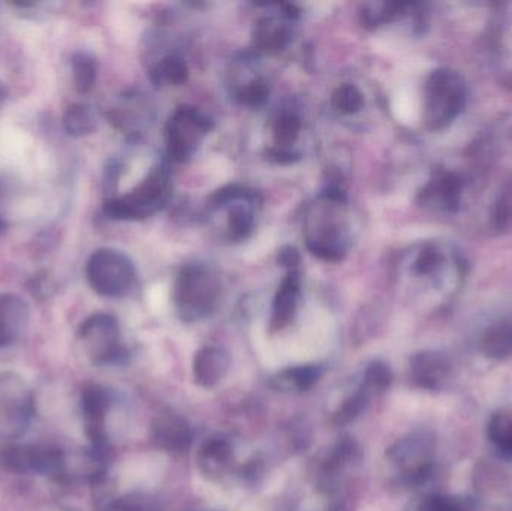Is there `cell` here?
<instances>
[{"label": "cell", "instance_id": "20", "mask_svg": "<svg viewBox=\"0 0 512 511\" xmlns=\"http://www.w3.org/2000/svg\"><path fill=\"white\" fill-rule=\"evenodd\" d=\"M233 446L224 437H212L201 446L198 452V467L210 477H219L227 473L233 462Z\"/></svg>", "mask_w": 512, "mask_h": 511}, {"label": "cell", "instance_id": "15", "mask_svg": "<svg viewBox=\"0 0 512 511\" xmlns=\"http://www.w3.org/2000/svg\"><path fill=\"white\" fill-rule=\"evenodd\" d=\"M450 374L451 362L445 354L423 351L411 359V375L421 389H441Z\"/></svg>", "mask_w": 512, "mask_h": 511}, {"label": "cell", "instance_id": "34", "mask_svg": "<svg viewBox=\"0 0 512 511\" xmlns=\"http://www.w3.org/2000/svg\"><path fill=\"white\" fill-rule=\"evenodd\" d=\"M391 381H393V374H391V369L388 368V365L382 362H373L366 369L361 386L375 396L378 393L385 392L391 386Z\"/></svg>", "mask_w": 512, "mask_h": 511}, {"label": "cell", "instance_id": "12", "mask_svg": "<svg viewBox=\"0 0 512 511\" xmlns=\"http://www.w3.org/2000/svg\"><path fill=\"white\" fill-rule=\"evenodd\" d=\"M465 179L456 171H436L418 194V203L430 212L453 215L465 197Z\"/></svg>", "mask_w": 512, "mask_h": 511}, {"label": "cell", "instance_id": "25", "mask_svg": "<svg viewBox=\"0 0 512 511\" xmlns=\"http://www.w3.org/2000/svg\"><path fill=\"white\" fill-rule=\"evenodd\" d=\"M412 6H414L412 3L400 2L367 3L361 12L363 26L378 27L390 23V21L408 14Z\"/></svg>", "mask_w": 512, "mask_h": 511}, {"label": "cell", "instance_id": "6", "mask_svg": "<svg viewBox=\"0 0 512 511\" xmlns=\"http://www.w3.org/2000/svg\"><path fill=\"white\" fill-rule=\"evenodd\" d=\"M35 414V399L26 381L14 372L0 374V440L26 434Z\"/></svg>", "mask_w": 512, "mask_h": 511}, {"label": "cell", "instance_id": "1", "mask_svg": "<svg viewBox=\"0 0 512 511\" xmlns=\"http://www.w3.org/2000/svg\"><path fill=\"white\" fill-rule=\"evenodd\" d=\"M408 273L433 294L439 305H445L462 290L468 276V261L453 243L430 240L420 243L409 254Z\"/></svg>", "mask_w": 512, "mask_h": 511}, {"label": "cell", "instance_id": "9", "mask_svg": "<svg viewBox=\"0 0 512 511\" xmlns=\"http://www.w3.org/2000/svg\"><path fill=\"white\" fill-rule=\"evenodd\" d=\"M435 438L429 432H415L397 441L387 456L405 485H423L435 467Z\"/></svg>", "mask_w": 512, "mask_h": 511}, {"label": "cell", "instance_id": "10", "mask_svg": "<svg viewBox=\"0 0 512 511\" xmlns=\"http://www.w3.org/2000/svg\"><path fill=\"white\" fill-rule=\"evenodd\" d=\"M212 128V119L198 108H177L167 123L168 155L176 162L188 161Z\"/></svg>", "mask_w": 512, "mask_h": 511}, {"label": "cell", "instance_id": "18", "mask_svg": "<svg viewBox=\"0 0 512 511\" xmlns=\"http://www.w3.org/2000/svg\"><path fill=\"white\" fill-rule=\"evenodd\" d=\"M230 356L218 347H204L194 359V378L198 386L213 389L230 371Z\"/></svg>", "mask_w": 512, "mask_h": 511}, {"label": "cell", "instance_id": "29", "mask_svg": "<svg viewBox=\"0 0 512 511\" xmlns=\"http://www.w3.org/2000/svg\"><path fill=\"white\" fill-rule=\"evenodd\" d=\"M301 128H303V123H301L300 117L297 114L291 113V111L279 114L273 123V137L276 149L291 150L289 146L297 141Z\"/></svg>", "mask_w": 512, "mask_h": 511}, {"label": "cell", "instance_id": "33", "mask_svg": "<svg viewBox=\"0 0 512 511\" xmlns=\"http://www.w3.org/2000/svg\"><path fill=\"white\" fill-rule=\"evenodd\" d=\"M268 96H270V87L261 78H255V80L243 84L234 92V99L240 105L251 108L262 107L268 101Z\"/></svg>", "mask_w": 512, "mask_h": 511}, {"label": "cell", "instance_id": "4", "mask_svg": "<svg viewBox=\"0 0 512 511\" xmlns=\"http://www.w3.org/2000/svg\"><path fill=\"white\" fill-rule=\"evenodd\" d=\"M221 297L218 273L203 263H189L180 269L174 282L173 299L185 321H198L212 314Z\"/></svg>", "mask_w": 512, "mask_h": 511}, {"label": "cell", "instance_id": "3", "mask_svg": "<svg viewBox=\"0 0 512 511\" xmlns=\"http://www.w3.org/2000/svg\"><path fill=\"white\" fill-rule=\"evenodd\" d=\"M468 104L465 78L451 68L430 72L424 84V123L430 131L453 125Z\"/></svg>", "mask_w": 512, "mask_h": 511}, {"label": "cell", "instance_id": "38", "mask_svg": "<svg viewBox=\"0 0 512 511\" xmlns=\"http://www.w3.org/2000/svg\"><path fill=\"white\" fill-rule=\"evenodd\" d=\"M3 228H5V222H3L2 216H0V231H2Z\"/></svg>", "mask_w": 512, "mask_h": 511}, {"label": "cell", "instance_id": "26", "mask_svg": "<svg viewBox=\"0 0 512 511\" xmlns=\"http://www.w3.org/2000/svg\"><path fill=\"white\" fill-rule=\"evenodd\" d=\"M72 81L81 95L92 92L98 78V63L89 53L78 51L71 57Z\"/></svg>", "mask_w": 512, "mask_h": 511}, {"label": "cell", "instance_id": "32", "mask_svg": "<svg viewBox=\"0 0 512 511\" xmlns=\"http://www.w3.org/2000/svg\"><path fill=\"white\" fill-rule=\"evenodd\" d=\"M409 511H472V506L463 498L432 494L418 500Z\"/></svg>", "mask_w": 512, "mask_h": 511}, {"label": "cell", "instance_id": "8", "mask_svg": "<svg viewBox=\"0 0 512 511\" xmlns=\"http://www.w3.org/2000/svg\"><path fill=\"white\" fill-rule=\"evenodd\" d=\"M90 287L102 297H122L137 279L134 263L116 249H98L90 255L86 266Z\"/></svg>", "mask_w": 512, "mask_h": 511}, {"label": "cell", "instance_id": "37", "mask_svg": "<svg viewBox=\"0 0 512 511\" xmlns=\"http://www.w3.org/2000/svg\"><path fill=\"white\" fill-rule=\"evenodd\" d=\"M279 261L282 266H285L289 270H298V264H300V254L297 249L292 246H286L280 251Z\"/></svg>", "mask_w": 512, "mask_h": 511}, {"label": "cell", "instance_id": "21", "mask_svg": "<svg viewBox=\"0 0 512 511\" xmlns=\"http://www.w3.org/2000/svg\"><path fill=\"white\" fill-rule=\"evenodd\" d=\"M258 200V194L251 197L239 198L230 201L224 207H228L227 236L233 242H242L251 236L255 228V213L252 206ZM222 207V209H224Z\"/></svg>", "mask_w": 512, "mask_h": 511}, {"label": "cell", "instance_id": "16", "mask_svg": "<svg viewBox=\"0 0 512 511\" xmlns=\"http://www.w3.org/2000/svg\"><path fill=\"white\" fill-rule=\"evenodd\" d=\"M300 290V273L298 270H289L288 275L277 288L273 306H271V332H280L294 320L298 300H300Z\"/></svg>", "mask_w": 512, "mask_h": 511}, {"label": "cell", "instance_id": "17", "mask_svg": "<svg viewBox=\"0 0 512 511\" xmlns=\"http://www.w3.org/2000/svg\"><path fill=\"white\" fill-rule=\"evenodd\" d=\"M29 323V306L14 294L0 293V348L20 338Z\"/></svg>", "mask_w": 512, "mask_h": 511}, {"label": "cell", "instance_id": "31", "mask_svg": "<svg viewBox=\"0 0 512 511\" xmlns=\"http://www.w3.org/2000/svg\"><path fill=\"white\" fill-rule=\"evenodd\" d=\"M372 393L369 390L364 389L363 386L358 389L357 393L346 399L339 410L334 413L333 422L336 425H348V423L354 422L355 419L363 414V411L369 407L370 399H372Z\"/></svg>", "mask_w": 512, "mask_h": 511}, {"label": "cell", "instance_id": "23", "mask_svg": "<svg viewBox=\"0 0 512 511\" xmlns=\"http://www.w3.org/2000/svg\"><path fill=\"white\" fill-rule=\"evenodd\" d=\"M150 80L156 86H180L188 80V65L182 57L176 54L165 56L164 59L159 60L152 69H150Z\"/></svg>", "mask_w": 512, "mask_h": 511}, {"label": "cell", "instance_id": "13", "mask_svg": "<svg viewBox=\"0 0 512 511\" xmlns=\"http://www.w3.org/2000/svg\"><path fill=\"white\" fill-rule=\"evenodd\" d=\"M110 405V393L104 387L92 384V386L84 389L81 407H83L86 434L89 437L90 443H92L93 449L104 450V452H107L105 420H107Z\"/></svg>", "mask_w": 512, "mask_h": 511}, {"label": "cell", "instance_id": "5", "mask_svg": "<svg viewBox=\"0 0 512 511\" xmlns=\"http://www.w3.org/2000/svg\"><path fill=\"white\" fill-rule=\"evenodd\" d=\"M171 197V171L167 164H158L146 179L125 197L111 198L105 203L108 218L137 221L161 210Z\"/></svg>", "mask_w": 512, "mask_h": 511}, {"label": "cell", "instance_id": "7", "mask_svg": "<svg viewBox=\"0 0 512 511\" xmlns=\"http://www.w3.org/2000/svg\"><path fill=\"white\" fill-rule=\"evenodd\" d=\"M0 465L9 473L21 476L36 474L57 482H65L68 456L57 447L47 444H14L3 447L0 452Z\"/></svg>", "mask_w": 512, "mask_h": 511}, {"label": "cell", "instance_id": "28", "mask_svg": "<svg viewBox=\"0 0 512 511\" xmlns=\"http://www.w3.org/2000/svg\"><path fill=\"white\" fill-rule=\"evenodd\" d=\"M322 369L316 365H304L297 366V368H289L286 371L280 372L279 377L276 378L279 381L280 386L286 387V389H295L298 392H306V390L312 389L319 378H321Z\"/></svg>", "mask_w": 512, "mask_h": 511}, {"label": "cell", "instance_id": "14", "mask_svg": "<svg viewBox=\"0 0 512 511\" xmlns=\"http://www.w3.org/2000/svg\"><path fill=\"white\" fill-rule=\"evenodd\" d=\"M152 440L164 452H185L192 444V429L179 414L162 411L153 420Z\"/></svg>", "mask_w": 512, "mask_h": 511}, {"label": "cell", "instance_id": "36", "mask_svg": "<svg viewBox=\"0 0 512 511\" xmlns=\"http://www.w3.org/2000/svg\"><path fill=\"white\" fill-rule=\"evenodd\" d=\"M107 511H159L158 504L146 494L123 495L108 503Z\"/></svg>", "mask_w": 512, "mask_h": 511}, {"label": "cell", "instance_id": "30", "mask_svg": "<svg viewBox=\"0 0 512 511\" xmlns=\"http://www.w3.org/2000/svg\"><path fill=\"white\" fill-rule=\"evenodd\" d=\"M331 107L340 114H355L364 107V95L351 83L340 84L331 95Z\"/></svg>", "mask_w": 512, "mask_h": 511}, {"label": "cell", "instance_id": "24", "mask_svg": "<svg viewBox=\"0 0 512 511\" xmlns=\"http://www.w3.org/2000/svg\"><path fill=\"white\" fill-rule=\"evenodd\" d=\"M481 350L493 359H504L512 354V323H498L486 330L481 338Z\"/></svg>", "mask_w": 512, "mask_h": 511}, {"label": "cell", "instance_id": "22", "mask_svg": "<svg viewBox=\"0 0 512 511\" xmlns=\"http://www.w3.org/2000/svg\"><path fill=\"white\" fill-rule=\"evenodd\" d=\"M490 443L505 458H512V407L493 413L487 425Z\"/></svg>", "mask_w": 512, "mask_h": 511}, {"label": "cell", "instance_id": "2", "mask_svg": "<svg viewBox=\"0 0 512 511\" xmlns=\"http://www.w3.org/2000/svg\"><path fill=\"white\" fill-rule=\"evenodd\" d=\"M346 203L345 192L339 186H330L310 210L306 243L315 257L339 263L348 254V228L343 222Z\"/></svg>", "mask_w": 512, "mask_h": 511}, {"label": "cell", "instance_id": "27", "mask_svg": "<svg viewBox=\"0 0 512 511\" xmlns=\"http://www.w3.org/2000/svg\"><path fill=\"white\" fill-rule=\"evenodd\" d=\"M63 128L72 137H84L96 129V116L86 104H74L63 116Z\"/></svg>", "mask_w": 512, "mask_h": 511}, {"label": "cell", "instance_id": "19", "mask_svg": "<svg viewBox=\"0 0 512 511\" xmlns=\"http://www.w3.org/2000/svg\"><path fill=\"white\" fill-rule=\"evenodd\" d=\"M292 39L291 26L273 17L261 18L255 24L252 44L255 50L267 54H277L288 47Z\"/></svg>", "mask_w": 512, "mask_h": 511}, {"label": "cell", "instance_id": "35", "mask_svg": "<svg viewBox=\"0 0 512 511\" xmlns=\"http://www.w3.org/2000/svg\"><path fill=\"white\" fill-rule=\"evenodd\" d=\"M492 224L499 231L512 227V182L508 183L496 198L492 210Z\"/></svg>", "mask_w": 512, "mask_h": 511}, {"label": "cell", "instance_id": "11", "mask_svg": "<svg viewBox=\"0 0 512 511\" xmlns=\"http://www.w3.org/2000/svg\"><path fill=\"white\" fill-rule=\"evenodd\" d=\"M78 339L90 362L96 365H110L122 359L120 327L110 314H95L87 318L78 330Z\"/></svg>", "mask_w": 512, "mask_h": 511}]
</instances>
